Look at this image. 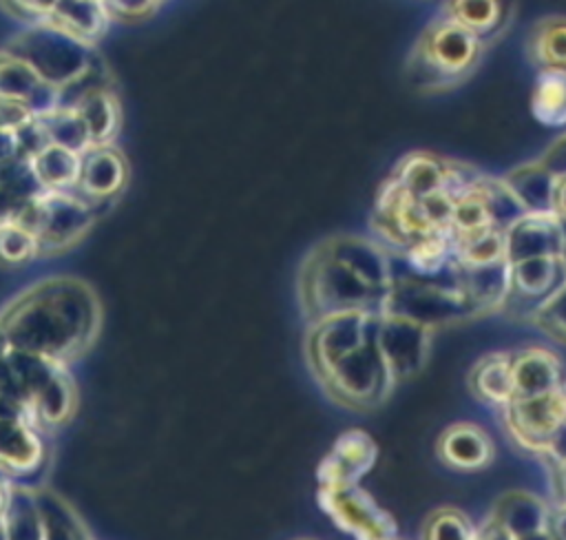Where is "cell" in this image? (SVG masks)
Returning a JSON list of instances; mask_svg holds the SVG:
<instances>
[{"label": "cell", "instance_id": "18", "mask_svg": "<svg viewBox=\"0 0 566 540\" xmlns=\"http://www.w3.org/2000/svg\"><path fill=\"white\" fill-rule=\"evenodd\" d=\"M511 297L533 303L544 301L566 279V255H535L511 261Z\"/></svg>", "mask_w": 566, "mask_h": 540}, {"label": "cell", "instance_id": "30", "mask_svg": "<svg viewBox=\"0 0 566 540\" xmlns=\"http://www.w3.org/2000/svg\"><path fill=\"white\" fill-rule=\"evenodd\" d=\"M40 122H42L51 144L64 146V148L75 150L80 155L93 146L88 128H86V124H84V120L80 117L77 111L55 108L53 113L42 115Z\"/></svg>", "mask_w": 566, "mask_h": 540}, {"label": "cell", "instance_id": "20", "mask_svg": "<svg viewBox=\"0 0 566 540\" xmlns=\"http://www.w3.org/2000/svg\"><path fill=\"white\" fill-rule=\"evenodd\" d=\"M524 55L537 71H566V15L535 20L524 40Z\"/></svg>", "mask_w": 566, "mask_h": 540}, {"label": "cell", "instance_id": "14", "mask_svg": "<svg viewBox=\"0 0 566 540\" xmlns=\"http://www.w3.org/2000/svg\"><path fill=\"white\" fill-rule=\"evenodd\" d=\"M126 159L111 144H97L82 153L77 193L93 206L117 197L126 184Z\"/></svg>", "mask_w": 566, "mask_h": 540}, {"label": "cell", "instance_id": "9", "mask_svg": "<svg viewBox=\"0 0 566 540\" xmlns=\"http://www.w3.org/2000/svg\"><path fill=\"white\" fill-rule=\"evenodd\" d=\"M327 516L356 540H387L396 536L394 516L363 487H321Z\"/></svg>", "mask_w": 566, "mask_h": 540}, {"label": "cell", "instance_id": "36", "mask_svg": "<svg viewBox=\"0 0 566 540\" xmlns=\"http://www.w3.org/2000/svg\"><path fill=\"white\" fill-rule=\"evenodd\" d=\"M546 533L551 540H566V498H562L548 507Z\"/></svg>", "mask_w": 566, "mask_h": 540}, {"label": "cell", "instance_id": "34", "mask_svg": "<svg viewBox=\"0 0 566 540\" xmlns=\"http://www.w3.org/2000/svg\"><path fill=\"white\" fill-rule=\"evenodd\" d=\"M55 2L57 0H4V7L9 13H15L27 24H35L49 20Z\"/></svg>", "mask_w": 566, "mask_h": 540}, {"label": "cell", "instance_id": "35", "mask_svg": "<svg viewBox=\"0 0 566 540\" xmlns=\"http://www.w3.org/2000/svg\"><path fill=\"white\" fill-rule=\"evenodd\" d=\"M33 120V111L22 100L2 97V131H18Z\"/></svg>", "mask_w": 566, "mask_h": 540}, {"label": "cell", "instance_id": "12", "mask_svg": "<svg viewBox=\"0 0 566 540\" xmlns=\"http://www.w3.org/2000/svg\"><path fill=\"white\" fill-rule=\"evenodd\" d=\"M504 232L509 263L535 255H566V226L551 210H526Z\"/></svg>", "mask_w": 566, "mask_h": 540}, {"label": "cell", "instance_id": "3", "mask_svg": "<svg viewBox=\"0 0 566 540\" xmlns=\"http://www.w3.org/2000/svg\"><path fill=\"white\" fill-rule=\"evenodd\" d=\"M301 303L312 321L345 310H382L385 294L358 279L318 246L305 261L298 279Z\"/></svg>", "mask_w": 566, "mask_h": 540}, {"label": "cell", "instance_id": "31", "mask_svg": "<svg viewBox=\"0 0 566 540\" xmlns=\"http://www.w3.org/2000/svg\"><path fill=\"white\" fill-rule=\"evenodd\" d=\"M531 321L548 339L566 345V279L544 301L531 308Z\"/></svg>", "mask_w": 566, "mask_h": 540}, {"label": "cell", "instance_id": "29", "mask_svg": "<svg viewBox=\"0 0 566 540\" xmlns=\"http://www.w3.org/2000/svg\"><path fill=\"white\" fill-rule=\"evenodd\" d=\"M420 536L422 540H478V529L462 509L440 505L424 516Z\"/></svg>", "mask_w": 566, "mask_h": 540}, {"label": "cell", "instance_id": "37", "mask_svg": "<svg viewBox=\"0 0 566 540\" xmlns=\"http://www.w3.org/2000/svg\"><path fill=\"white\" fill-rule=\"evenodd\" d=\"M551 212L566 226V170H555L553 175Z\"/></svg>", "mask_w": 566, "mask_h": 540}, {"label": "cell", "instance_id": "24", "mask_svg": "<svg viewBox=\"0 0 566 540\" xmlns=\"http://www.w3.org/2000/svg\"><path fill=\"white\" fill-rule=\"evenodd\" d=\"M391 179H396L411 197L422 199V197L444 188L447 159L431 155V153L405 155L398 162Z\"/></svg>", "mask_w": 566, "mask_h": 540}, {"label": "cell", "instance_id": "38", "mask_svg": "<svg viewBox=\"0 0 566 540\" xmlns=\"http://www.w3.org/2000/svg\"><path fill=\"white\" fill-rule=\"evenodd\" d=\"M294 540H316V538H294Z\"/></svg>", "mask_w": 566, "mask_h": 540}, {"label": "cell", "instance_id": "26", "mask_svg": "<svg viewBox=\"0 0 566 540\" xmlns=\"http://www.w3.org/2000/svg\"><path fill=\"white\" fill-rule=\"evenodd\" d=\"M455 250V266L458 268H482V266H495L506 263V232L504 228H486L475 235L455 237L453 239Z\"/></svg>", "mask_w": 566, "mask_h": 540}, {"label": "cell", "instance_id": "17", "mask_svg": "<svg viewBox=\"0 0 566 540\" xmlns=\"http://www.w3.org/2000/svg\"><path fill=\"white\" fill-rule=\"evenodd\" d=\"M44 458V445L40 440L33 420L24 412H4L2 418V465L7 476H29L38 471Z\"/></svg>", "mask_w": 566, "mask_h": 540}, {"label": "cell", "instance_id": "39", "mask_svg": "<svg viewBox=\"0 0 566 540\" xmlns=\"http://www.w3.org/2000/svg\"><path fill=\"white\" fill-rule=\"evenodd\" d=\"M99 2H104V0H99Z\"/></svg>", "mask_w": 566, "mask_h": 540}, {"label": "cell", "instance_id": "27", "mask_svg": "<svg viewBox=\"0 0 566 540\" xmlns=\"http://www.w3.org/2000/svg\"><path fill=\"white\" fill-rule=\"evenodd\" d=\"M38 179L46 190H73L80 181L82 155L57 144H49L33 159Z\"/></svg>", "mask_w": 566, "mask_h": 540}, {"label": "cell", "instance_id": "19", "mask_svg": "<svg viewBox=\"0 0 566 540\" xmlns=\"http://www.w3.org/2000/svg\"><path fill=\"white\" fill-rule=\"evenodd\" d=\"M442 13L489 44L511 22L513 4L511 0H442Z\"/></svg>", "mask_w": 566, "mask_h": 540}, {"label": "cell", "instance_id": "6", "mask_svg": "<svg viewBox=\"0 0 566 540\" xmlns=\"http://www.w3.org/2000/svg\"><path fill=\"white\" fill-rule=\"evenodd\" d=\"M327 392L343 405L352 409H369L382 405L396 381L391 378L382 354L376 345V336H371L356 352L347 354L338 361L327 374L321 376Z\"/></svg>", "mask_w": 566, "mask_h": 540}, {"label": "cell", "instance_id": "21", "mask_svg": "<svg viewBox=\"0 0 566 540\" xmlns=\"http://www.w3.org/2000/svg\"><path fill=\"white\" fill-rule=\"evenodd\" d=\"M66 367L62 365L33 396L29 409L24 414L35 416V423L49 425V427H60L66 425L77 409V392L73 378L64 372Z\"/></svg>", "mask_w": 566, "mask_h": 540}, {"label": "cell", "instance_id": "1", "mask_svg": "<svg viewBox=\"0 0 566 540\" xmlns=\"http://www.w3.org/2000/svg\"><path fill=\"white\" fill-rule=\"evenodd\" d=\"M102 323V305L88 283L49 277L22 290L4 310V345L66 363L84 352Z\"/></svg>", "mask_w": 566, "mask_h": 540}, {"label": "cell", "instance_id": "13", "mask_svg": "<svg viewBox=\"0 0 566 540\" xmlns=\"http://www.w3.org/2000/svg\"><path fill=\"white\" fill-rule=\"evenodd\" d=\"M323 248L367 285L387 294L394 281V263L385 246L360 235H336Z\"/></svg>", "mask_w": 566, "mask_h": 540}, {"label": "cell", "instance_id": "4", "mask_svg": "<svg viewBox=\"0 0 566 540\" xmlns=\"http://www.w3.org/2000/svg\"><path fill=\"white\" fill-rule=\"evenodd\" d=\"M4 53L27 62L44 82L57 89L95 62L91 42L71 35L49 20L27 24L7 42Z\"/></svg>", "mask_w": 566, "mask_h": 540}, {"label": "cell", "instance_id": "2", "mask_svg": "<svg viewBox=\"0 0 566 540\" xmlns=\"http://www.w3.org/2000/svg\"><path fill=\"white\" fill-rule=\"evenodd\" d=\"M484 49V40L440 13L418 38L409 69L420 86H451L478 69Z\"/></svg>", "mask_w": 566, "mask_h": 540}, {"label": "cell", "instance_id": "23", "mask_svg": "<svg viewBox=\"0 0 566 540\" xmlns=\"http://www.w3.org/2000/svg\"><path fill=\"white\" fill-rule=\"evenodd\" d=\"M108 15L111 11L106 2L99 0H57L49 15V22L93 44V40L102 35Z\"/></svg>", "mask_w": 566, "mask_h": 540}, {"label": "cell", "instance_id": "25", "mask_svg": "<svg viewBox=\"0 0 566 540\" xmlns=\"http://www.w3.org/2000/svg\"><path fill=\"white\" fill-rule=\"evenodd\" d=\"M553 175L555 170L537 159L509 170L504 181L511 186L524 210H551Z\"/></svg>", "mask_w": 566, "mask_h": 540}, {"label": "cell", "instance_id": "10", "mask_svg": "<svg viewBox=\"0 0 566 540\" xmlns=\"http://www.w3.org/2000/svg\"><path fill=\"white\" fill-rule=\"evenodd\" d=\"M95 219V206L73 190H44L40 195L42 250H62L84 237Z\"/></svg>", "mask_w": 566, "mask_h": 540}, {"label": "cell", "instance_id": "22", "mask_svg": "<svg viewBox=\"0 0 566 540\" xmlns=\"http://www.w3.org/2000/svg\"><path fill=\"white\" fill-rule=\"evenodd\" d=\"M533 120L546 128H566V71H537L528 97Z\"/></svg>", "mask_w": 566, "mask_h": 540}, {"label": "cell", "instance_id": "15", "mask_svg": "<svg viewBox=\"0 0 566 540\" xmlns=\"http://www.w3.org/2000/svg\"><path fill=\"white\" fill-rule=\"evenodd\" d=\"M467 387L475 401L504 409L517 398L513 378V352L495 350L480 356L467 374Z\"/></svg>", "mask_w": 566, "mask_h": 540}, {"label": "cell", "instance_id": "32", "mask_svg": "<svg viewBox=\"0 0 566 540\" xmlns=\"http://www.w3.org/2000/svg\"><path fill=\"white\" fill-rule=\"evenodd\" d=\"M0 250H2L4 263L22 266L33 261L42 252V243L33 230L13 221H2Z\"/></svg>", "mask_w": 566, "mask_h": 540}, {"label": "cell", "instance_id": "11", "mask_svg": "<svg viewBox=\"0 0 566 540\" xmlns=\"http://www.w3.org/2000/svg\"><path fill=\"white\" fill-rule=\"evenodd\" d=\"M438 463L455 474H480L495 463L493 436L475 420H453L433 440Z\"/></svg>", "mask_w": 566, "mask_h": 540}, {"label": "cell", "instance_id": "16", "mask_svg": "<svg viewBox=\"0 0 566 540\" xmlns=\"http://www.w3.org/2000/svg\"><path fill=\"white\" fill-rule=\"evenodd\" d=\"M513 352V378L517 396L539 394L566 381V365L562 354L551 345L528 343Z\"/></svg>", "mask_w": 566, "mask_h": 540}, {"label": "cell", "instance_id": "7", "mask_svg": "<svg viewBox=\"0 0 566 540\" xmlns=\"http://www.w3.org/2000/svg\"><path fill=\"white\" fill-rule=\"evenodd\" d=\"M380 316L382 310H345L316 319L307 339V352L316 374H327L338 361L376 336Z\"/></svg>", "mask_w": 566, "mask_h": 540}, {"label": "cell", "instance_id": "33", "mask_svg": "<svg viewBox=\"0 0 566 540\" xmlns=\"http://www.w3.org/2000/svg\"><path fill=\"white\" fill-rule=\"evenodd\" d=\"M42 82L44 80L27 62L2 51V69H0L2 97L27 102Z\"/></svg>", "mask_w": 566, "mask_h": 540}, {"label": "cell", "instance_id": "8", "mask_svg": "<svg viewBox=\"0 0 566 540\" xmlns=\"http://www.w3.org/2000/svg\"><path fill=\"white\" fill-rule=\"evenodd\" d=\"M431 328L398 314L382 312L376 332V345L396 385L413 383L422 374L431 352Z\"/></svg>", "mask_w": 566, "mask_h": 540}, {"label": "cell", "instance_id": "5", "mask_svg": "<svg viewBox=\"0 0 566 540\" xmlns=\"http://www.w3.org/2000/svg\"><path fill=\"white\" fill-rule=\"evenodd\" d=\"M502 412V423L517 449L551 456L566 429V381L539 394L517 396Z\"/></svg>", "mask_w": 566, "mask_h": 540}, {"label": "cell", "instance_id": "28", "mask_svg": "<svg viewBox=\"0 0 566 540\" xmlns=\"http://www.w3.org/2000/svg\"><path fill=\"white\" fill-rule=\"evenodd\" d=\"M75 111L84 120L93 146L111 144V139L115 137V133L119 128L122 113H119L117 97L113 95V91L108 86L97 89L91 95H86Z\"/></svg>", "mask_w": 566, "mask_h": 540}]
</instances>
